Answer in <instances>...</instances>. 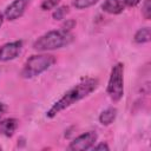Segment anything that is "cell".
Masks as SVG:
<instances>
[{"mask_svg": "<svg viewBox=\"0 0 151 151\" xmlns=\"http://www.w3.org/2000/svg\"><path fill=\"white\" fill-rule=\"evenodd\" d=\"M97 86H98V79H96V78H87V79L80 81L79 84L73 86L71 90H68L58 101H55L52 105V107L46 112V116L48 118L55 117L59 112L64 111L65 109L70 107L71 105L76 104L77 101L87 97L90 93H92L97 88Z\"/></svg>", "mask_w": 151, "mask_h": 151, "instance_id": "6da1fadb", "label": "cell"}, {"mask_svg": "<svg viewBox=\"0 0 151 151\" xmlns=\"http://www.w3.org/2000/svg\"><path fill=\"white\" fill-rule=\"evenodd\" d=\"M73 41V35L70 32H66L64 29H57V31H50L41 37H39L33 42V48L35 51L46 52L52 51L57 48H61Z\"/></svg>", "mask_w": 151, "mask_h": 151, "instance_id": "7a4b0ae2", "label": "cell"}, {"mask_svg": "<svg viewBox=\"0 0 151 151\" xmlns=\"http://www.w3.org/2000/svg\"><path fill=\"white\" fill-rule=\"evenodd\" d=\"M57 59L52 54H35L29 57L20 72V76L25 79H29L41 74L55 64Z\"/></svg>", "mask_w": 151, "mask_h": 151, "instance_id": "3957f363", "label": "cell"}, {"mask_svg": "<svg viewBox=\"0 0 151 151\" xmlns=\"http://www.w3.org/2000/svg\"><path fill=\"white\" fill-rule=\"evenodd\" d=\"M106 92L113 101H119L124 94V65L117 63L112 70L109 78Z\"/></svg>", "mask_w": 151, "mask_h": 151, "instance_id": "277c9868", "label": "cell"}, {"mask_svg": "<svg viewBox=\"0 0 151 151\" xmlns=\"http://www.w3.org/2000/svg\"><path fill=\"white\" fill-rule=\"evenodd\" d=\"M97 133L93 132V131H90V132H86V133H83L80 136H78L77 138H74L70 145H68V150L71 151H83V150H88L91 149L94 143L97 142Z\"/></svg>", "mask_w": 151, "mask_h": 151, "instance_id": "5b68a950", "label": "cell"}, {"mask_svg": "<svg viewBox=\"0 0 151 151\" xmlns=\"http://www.w3.org/2000/svg\"><path fill=\"white\" fill-rule=\"evenodd\" d=\"M22 48V41L17 40L7 42L0 47V61H8L17 58Z\"/></svg>", "mask_w": 151, "mask_h": 151, "instance_id": "8992f818", "label": "cell"}, {"mask_svg": "<svg viewBox=\"0 0 151 151\" xmlns=\"http://www.w3.org/2000/svg\"><path fill=\"white\" fill-rule=\"evenodd\" d=\"M28 1L29 0H14L5 9L4 17L7 20H11V21L19 19L24 14V12H25V9H26V7L28 5Z\"/></svg>", "mask_w": 151, "mask_h": 151, "instance_id": "52a82bcc", "label": "cell"}, {"mask_svg": "<svg viewBox=\"0 0 151 151\" xmlns=\"http://www.w3.org/2000/svg\"><path fill=\"white\" fill-rule=\"evenodd\" d=\"M129 5V0H105L101 5L104 12L110 14H119Z\"/></svg>", "mask_w": 151, "mask_h": 151, "instance_id": "ba28073f", "label": "cell"}, {"mask_svg": "<svg viewBox=\"0 0 151 151\" xmlns=\"http://www.w3.org/2000/svg\"><path fill=\"white\" fill-rule=\"evenodd\" d=\"M19 126V122L15 118H6L0 122V133L6 137H12Z\"/></svg>", "mask_w": 151, "mask_h": 151, "instance_id": "9c48e42d", "label": "cell"}, {"mask_svg": "<svg viewBox=\"0 0 151 151\" xmlns=\"http://www.w3.org/2000/svg\"><path fill=\"white\" fill-rule=\"evenodd\" d=\"M117 117V110L114 107H109L106 110H104L100 116H99V122L101 125H110L113 123V120Z\"/></svg>", "mask_w": 151, "mask_h": 151, "instance_id": "30bf717a", "label": "cell"}, {"mask_svg": "<svg viewBox=\"0 0 151 151\" xmlns=\"http://www.w3.org/2000/svg\"><path fill=\"white\" fill-rule=\"evenodd\" d=\"M134 41L137 44H144V42H149L151 37H150V28L149 27H143L140 29H138L134 34Z\"/></svg>", "mask_w": 151, "mask_h": 151, "instance_id": "8fae6325", "label": "cell"}, {"mask_svg": "<svg viewBox=\"0 0 151 151\" xmlns=\"http://www.w3.org/2000/svg\"><path fill=\"white\" fill-rule=\"evenodd\" d=\"M97 2L98 0H73V6L77 9H84V8H88L93 6Z\"/></svg>", "mask_w": 151, "mask_h": 151, "instance_id": "7c38bea8", "label": "cell"}, {"mask_svg": "<svg viewBox=\"0 0 151 151\" xmlns=\"http://www.w3.org/2000/svg\"><path fill=\"white\" fill-rule=\"evenodd\" d=\"M67 13H68V6H61V7L57 8V9L53 12L52 17H53V19H55V20H63Z\"/></svg>", "mask_w": 151, "mask_h": 151, "instance_id": "4fadbf2b", "label": "cell"}, {"mask_svg": "<svg viewBox=\"0 0 151 151\" xmlns=\"http://www.w3.org/2000/svg\"><path fill=\"white\" fill-rule=\"evenodd\" d=\"M61 0H44L40 5V8L42 11H50L52 8H54Z\"/></svg>", "mask_w": 151, "mask_h": 151, "instance_id": "5bb4252c", "label": "cell"}, {"mask_svg": "<svg viewBox=\"0 0 151 151\" xmlns=\"http://www.w3.org/2000/svg\"><path fill=\"white\" fill-rule=\"evenodd\" d=\"M142 13H143V17L149 20L150 17H151V0H145L144 4H143V7H142Z\"/></svg>", "mask_w": 151, "mask_h": 151, "instance_id": "9a60e30c", "label": "cell"}, {"mask_svg": "<svg viewBox=\"0 0 151 151\" xmlns=\"http://www.w3.org/2000/svg\"><path fill=\"white\" fill-rule=\"evenodd\" d=\"M74 26H76V21H74L73 19H68V20H66V21L64 22V25L61 26V29H64V31H66V32H70Z\"/></svg>", "mask_w": 151, "mask_h": 151, "instance_id": "2e32d148", "label": "cell"}, {"mask_svg": "<svg viewBox=\"0 0 151 151\" xmlns=\"http://www.w3.org/2000/svg\"><path fill=\"white\" fill-rule=\"evenodd\" d=\"M91 149H93V150H109L110 147L106 143H99L98 145H93Z\"/></svg>", "mask_w": 151, "mask_h": 151, "instance_id": "e0dca14e", "label": "cell"}, {"mask_svg": "<svg viewBox=\"0 0 151 151\" xmlns=\"http://www.w3.org/2000/svg\"><path fill=\"white\" fill-rule=\"evenodd\" d=\"M6 111H7V106H6L4 103H0V118L5 114Z\"/></svg>", "mask_w": 151, "mask_h": 151, "instance_id": "ac0fdd59", "label": "cell"}, {"mask_svg": "<svg viewBox=\"0 0 151 151\" xmlns=\"http://www.w3.org/2000/svg\"><path fill=\"white\" fill-rule=\"evenodd\" d=\"M140 1H142V0H129V5H127V6L134 7V6H137V5H138Z\"/></svg>", "mask_w": 151, "mask_h": 151, "instance_id": "d6986e66", "label": "cell"}, {"mask_svg": "<svg viewBox=\"0 0 151 151\" xmlns=\"http://www.w3.org/2000/svg\"><path fill=\"white\" fill-rule=\"evenodd\" d=\"M4 18H5V17H4V14H2V13H0V26H1V25H2V22H4Z\"/></svg>", "mask_w": 151, "mask_h": 151, "instance_id": "ffe728a7", "label": "cell"}]
</instances>
